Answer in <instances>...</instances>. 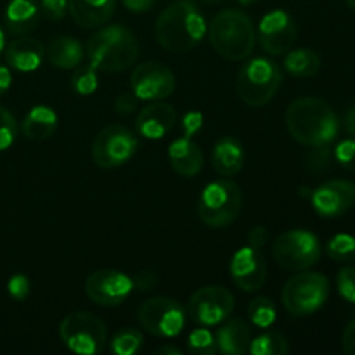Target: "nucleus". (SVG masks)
<instances>
[{
    "label": "nucleus",
    "instance_id": "f257e3e1",
    "mask_svg": "<svg viewBox=\"0 0 355 355\" xmlns=\"http://www.w3.org/2000/svg\"><path fill=\"white\" fill-rule=\"evenodd\" d=\"M286 127L291 137L304 146H329L338 135V116L319 97H298L286 110Z\"/></svg>",
    "mask_w": 355,
    "mask_h": 355
},
{
    "label": "nucleus",
    "instance_id": "f03ea898",
    "mask_svg": "<svg viewBox=\"0 0 355 355\" xmlns=\"http://www.w3.org/2000/svg\"><path fill=\"white\" fill-rule=\"evenodd\" d=\"M205 17L193 0L170 3L159 14L155 24V37L158 44L175 54L193 51L205 37Z\"/></svg>",
    "mask_w": 355,
    "mask_h": 355
},
{
    "label": "nucleus",
    "instance_id": "7ed1b4c3",
    "mask_svg": "<svg viewBox=\"0 0 355 355\" xmlns=\"http://www.w3.org/2000/svg\"><path fill=\"white\" fill-rule=\"evenodd\" d=\"M87 55L90 66L97 71H125L139 58L137 38L128 28L120 24L101 28L87 42Z\"/></svg>",
    "mask_w": 355,
    "mask_h": 355
},
{
    "label": "nucleus",
    "instance_id": "20e7f679",
    "mask_svg": "<svg viewBox=\"0 0 355 355\" xmlns=\"http://www.w3.org/2000/svg\"><path fill=\"white\" fill-rule=\"evenodd\" d=\"M208 35L211 47L229 61H243L255 49V26L248 14L239 9L220 10L211 19Z\"/></svg>",
    "mask_w": 355,
    "mask_h": 355
},
{
    "label": "nucleus",
    "instance_id": "39448f33",
    "mask_svg": "<svg viewBox=\"0 0 355 355\" xmlns=\"http://www.w3.org/2000/svg\"><path fill=\"white\" fill-rule=\"evenodd\" d=\"M281 82L283 73L276 62L267 58H255L239 69L236 90L246 106L262 107L276 96Z\"/></svg>",
    "mask_w": 355,
    "mask_h": 355
},
{
    "label": "nucleus",
    "instance_id": "423d86ee",
    "mask_svg": "<svg viewBox=\"0 0 355 355\" xmlns=\"http://www.w3.org/2000/svg\"><path fill=\"white\" fill-rule=\"evenodd\" d=\"M243 194L232 180H215L208 184L198 200V215L208 227H227L241 214Z\"/></svg>",
    "mask_w": 355,
    "mask_h": 355
},
{
    "label": "nucleus",
    "instance_id": "0eeeda50",
    "mask_svg": "<svg viewBox=\"0 0 355 355\" xmlns=\"http://www.w3.org/2000/svg\"><path fill=\"white\" fill-rule=\"evenodd\" d=\"M329 297V283L319 272H302L288 279L281 300L284 309L295 318H304L318 312Z\"/></svg>",
    "mask_w": 355,
    "mask_h": 355
},
{
    "label": "nucleus",
    "instance_id": "6e6552de",
    "mask_svg": "<svg viewBox=\"0 0 355 355\" xmlns=\"http://www.w3.org/2000/svg\"><path fill=\"white\" fill-rule=\"evenodd\" d=\"M59 336L71 352L78 355L101 354L107 342L106 324L92 312H73L62 319Z\"/></svg>",
    "mask_w": 355,
    "mask_h": 355
},
{
    "label": "nucleus",
    "instance_id": "1a4fd4ad",
    "mask_svg": "<svg viewBox=\"0 0 355 355\" xmlns=\"http://www.w3.org/2000/svg\"><path fill=\"white\" fill-rule=\"evenodd\" d=\"M276 262L286 270H305L319 262V238L307 229H291L276 239L272 248Z\"/></svg>",
    "mask_w": 355,
    "mask_h": 355
},
{
    "label": "nucleus",
    "instance_id": "9d476101",
    "mask_svg": "<svg viewBox=\"0 0 355 355\" xmlns=\"http://www.w3.org/2000/svg\"><path fill=\"white\" fill-rule=\"evenodd\" d=\"M139 142L123 125H107L94 139L92 159L101 168H116L135 156Z\"/></svg>",
    "mask_w": 355,
    "mask_h": 355
},
{
    "label": "nucleus",
    "instance_id": "9b49d317",
    "mask_svg": "<svg viewBox=\"0 0 355 355\" xmlns=\"http://www.w3.org/2000/svg\"><path fill=\"white\" fill-rule=\"evenodd\" d=\"M139 322L155 336L173 338L186 326V311L177 300L168 297H155L139 307Z\"/></svg>",
    "mask_w": 355,
    "mask_h": 355
},
{
    "label": "nucleus",
    "instance_id": "f8f14e48",
    "mask_svg": "<svg viewBox=\"0 0 355 355\" xmlns=\"http://www.w3.org/2000/svg\"><path fill=\"white\" fill-rule=\"evenodd\" d=\"M234 311V295L224 286H205L189 300V315L196 324L217 326Z\"/></svg>",
    "mask_w": 355,
    "mask_h": 355
},
{
    "label": "nucleus",
    "instance_id": "ddd939ff",
    "mask_svg": "<svg viewBox=\"0 0 355 355\" xmlns=\"http://www.w3.org/2000/svg\"><path fill=\"white\" fill-rule=\"evenodd\" d=\"M134 290V283L127 274L113 269H101L90 274L85 281V293L94 304L103 307H116L123 304Z\"/></svg>",
    "mask_w": 355,
    "mask_h": 355
},
{
    "label": "nucleus",
    "instance_id": "4468645a",
    "mask_svg": "<svg viewBox=\"0 0 355 355\" xmlns=\"http://www.w3.org/2000/svg\"><path fill=\"white\" fill-rule=\"evenodd\" d=\"M130 87L139 101H159L172 96L175 76L165 64L142 62L132 73Z\"/></svg>",
    "mask_w": 355,
    "mask_h": 355
},
{
    "label": "nucleus",
    "instance_id": "2eb2a0df",
    "mask_svg": "<svg viewBox=\"0 0 355 355\" xmlns=\"http://www.w3.org/2000/svg\"><path fill=\"white\" fill-rule=\"evenodd\" d=\"M259 40L263 51L270 55H281L293 47L297 40V24L283 9L267 12L259 26Z\"/></svg>",
    "mask_w": 355,
    "mask_h": 355
},
{
    "label": "nucleus",
    "instance_id": "dca6fc26",
    "mask_svg": "<svg viewBox=\"0 0 355 355\" xmlns=\"http://www.w3.org/2000/svg\"><path fill=\"white\" fill-rule=\"evenodd\" d=\"M232 281L239 290L246 293L259 291L267 277V263L259 248L245 246L234 253L229 266Z\"/></svg>",
    "mask_w": 355,
    "mask_h": 355
},
{
    "label": "nucleus",
    "instance_id": "f3484780",
    "mask_svg": "<svg viewBox=\"0 0 355 355\" xmlns=\"http://www.w3.org/2000/svg\"><path fill=\"white\" fill-rule=\"evenodd\" d=\"M355 205V184L336 179L321 184L312 193V207L321 217L335 218L347 214Z\"/></svg>",
    "mask_w": 355,
    "mask_h": 355
},
{
    "label": "nucleus",
    "instance_id": "a211bd4d",
    "mask_svg": "<svg viewBox=\"0 0 355 355\" xmlns=\"http://www.w3.org/2000/svg\"><path fill=\"white\" fill-rule=\"evenodd\" d=\"M177 121V111L166 103H155L142 107L135 120V128L148 139H162Z\"/></svg>",
    "mask_w": 355,
    "mask_h": 355
},
{
    "label": "nucleus",
    "instance_id": "6ab92c4d",
    "mask_svg": "<svg viewBox=\"0 0 355 355\" xmlns=\"http://www.w3.org/2000/svg\"><path fill=\"white\" fill-rule=\"evenodd\" d=\"M44 58L45 47L42 45V42L30 37L16 38L6 49L7 64L21 73H30L38 69Z\"/></svg>",
    "mask_w": 355,
    "mask_h": 355
},
{
    "label": "nucleus",
    "instance_id": "aec40b11",
    "mask_svg": "<svg viewBox=\"0 0 355 355\" xmlns=\"http://www.w3.org/2000/svg\"><path fill=\"white\" fill-rule=\"evenodd\" d=\"M116 0H68V12L82 28H99L113 17Z\"/></svg>",
    "mask_w": 355,
    "mask_h": 355
},
{
    "label": "nucleus",
    "instance_id": "412c9836",
    "mask_svg": "<svg viewBox=\"0 0 355 355\" xmlns=\"http://www.w3.org/2000/svg\"><path fill=\"white\" fill-rule=\"evenodd\" d=\"M168 159L172 168L182 177H196L203 168V151L191 139H177L168 148Z\"/></svg>",
    "mask_w": 355,
    "mask_h": 355
},
{
    "label": "nucleus",
    "instance_id": "4be33fe9",
    "mask_svg": "<svg viewBox=\"0 0 355 355\" xmlns=\"http://www.w3.org/2000/svg\"><path fill=\"white\" fill-rule=\"evenodd\" d=\"M245 158L243 144L234 137L220 139L211 151V163H214L215 172L224 177L236 175L245 165Z\"/></svg>",
    "mask_w": 355,
    "mask_h": 355
},
{
    "label": "nucleus",
    "instance_id": "5701e85b",
    "mask_svg": "<svg viewBox=\"0 0 355 355\" xmlns=\"http://www.w3.org/2000/svg\"><path fill=\"white\" fill-rule=\"evenodd\" d=\"M215 338H217V347L222 354L243 355L250 350L252 333H250V326L245 319L236 318L222 326Z\"/></svg>",
    "mask_w": 355,
    "mask_h": 355
},
{
    "label": "nucleus",
    "instance_id": "b1692460",
    "mask_svg": "<svg viewBox=\"0 0 355 355\" xmlns=\"http://www.w3.org/2000/svg\"><path fill=\"white\" fill-rule=\"evenodd\" d=\"M40 17L37 0H10L6 9L7 30L14 35H26L35 30Z\"/></svg>",
    "mask_w": 355,
    "mask_h": 355
},
{
    "label": "nucleus",
    "instance_id": "393cba45",
    "mask_svg": "<svg viewBox=\"0 0 355 355\" xmlns=\"http://www.w3.org/2000/svg\"><path fill=\"white\" fill-rule=\"evenodd\" d=\"M45 55L55 68L71 69L82 62L83 47L76 38L58 37L45 47Z\"/></svg>",
    "mask_w": 355,
    "mask_h": 355
},
{
    "label": "nucleus",
    "instance_id": "a878e982",
    "mask_svg": "<svg viewBox=\"0 0 355 355\" xmlns=\"http://www.w3.org/2000/svg\"><path fill=\"white\" fill-rule=\"evenodd\" d=\"M21 128L31 141H45L58 130V114L47 106H35L28 111Z\"/></svg>",
    "mask_w": 355,
    "mask_h": 355
},
{
    "label": "nucleus",
    "instance_id": "bb28decb",
    "mask_svg": "<svg viewBox=\"0 0 355 355\" xmlns=\"http://www.w3.org/2000/svg\"><path fill=\"white\" fill-rule=\"evenodd\" d=\"M284 69L297 78H309L321 68V59L312 49H295L284 58Z\"/></svg>",
    "mask_w": 355,
    "mask_h": 355
},
{
    "label": "nucleus",
    "instance_id": "cd10ccee",
    "mask_svg": "<svg viewBox=\"0 0 355 355\" xmlns=\"http://www.w3.org/2000/svg\"><path fill=\"white\" fill-rule=\"evenodd\" d=\"M248 352L253 355H284L290 352V345L281 333L267 331L252 340Z\"/></svg>",
    "mask_w": 355,
    "mask_h": 355
},
{
    "label": "nucleus",
    "instance_id": "c85d7f7f",
    "mask_svg": "<svg viewBox=\"0 0 355 355\" xmlns=\"http://www.w3.org/2000/svg\"><path fill=\"white\" fill-rule=\"evenodd\" d=\"M248 318L257 328H270L276 322V305L269 297H257L248 305Z\"/></svg>",
    "mask_w": 355,
    "mask_h": 355
},
{
    "label": "nucleus",
    "instance_id": "c756f323",
    "mask_svg": "<svg viewBox=\"0 0 355 355\" xmlns=\"http://www.w3.org/2000/svg\"><path fill=\"white\" fill-rule=\"evenodd\" d=\"M326 253L336 262H355V238L350 234H336L326 245Z\"/></svg>",
    "mask_w": 355,
    "mask_h": 355
},
{
    "label": "nucleus",
    "instance_id": "7c9ffc66",
    "mask_svg": "<svg viewBox=\"0 0 355 355\" xmlns=\"http://www.w3.org/2000/svg\"><path fill=\"white\" fill-rule=\"evenodd\" d=\"M144 338L134 328H125L118 331L111 340V352L116 355H134L141 350Z\"/></svg>",
    "mask_w": 355,
    "mask_h": 355
},
{
    "label": "nucleus",
    "instance_id": "2f4dec72",
    "mask_svg": "<svg viewBox=\"0 0 355 355\" xmlns=\"http://www.w3.org/2000/svg\"><path fill=\"white\" fill-rule=\"evenodd\" d=\"M187 350L194 355H214L218 350L217 338L207 328H198L187 338Z\"/></svg>",
    "mask_w": 355,
    "mask_h": 355
},
{
    "label": "nucleus",
    "instance_id": "473e14b6",
    "mask_svg": "<svg viewBox=\"0 0 355 355\" xmlns=\"http://www.w3.org/2000/svg\"><path fill=\"white\" fill-rule=\"evenodd\" d=\"M71 85L80 96H90L97 89V69L92 66H80L71 76Z\"/></svg>",
    "mask_w": 355,
    "mask_h": 355
},
{
    "label": "nucleus",
    "instance_id": "72a5a7b5",
    "mask_svg": "<svg viewBox=\"0 0 355 355\" xmlns=\"http://www.w3.org/2000/svg\"><path fill=\"white\" fill-rule=\"evenodd\" d=\"M17 137V123L12 114L0 106V151H6Z\"/></svg>",
    "mask_w": 355,
    "mask_h": 355
},
{
    "label": "nucleus",
    "instance_id": "f704fd0d",
    "mask_svg": "<svg viewBox=\"0 0 355 355\" xmlns=\"http://www.w3.org/2000/svg\"><path fill=\"white\" fill-rule=\"evenodd\" d=\"M338 284V293L342 295L343 300L355 304V266L343 267L336 277Z\"/></svg>",
    "mask_w": 355,
    "mask_h": 355
},
{
    "label": "nucleus",
    "instance_id": "c9c22d12",
    "mask_svg": "<svg viewBox=\"0 0 355 355\" xmlns=\"http://www.w3.org/2000/svg\"><path fill=\"white\" fill-rule=\"evenodd\" d=\"M335 158L340 166L355 172V139H345L335 149Z\"/></svg>",
    "mask_w": 355,
    "mask_h": 355
},
{
    "label": "nucleus",
    "instance_id": "e433bc0d",
    "mask_svg": "<svg viewBox=\"0 0 355 355\" xmlns=\"http://www.w3.org/2000/svg\"><path fill=\"white\" fill-rule=\"evenodd\" d=\"M40 10L51 21H61L68 12V0H40Z\"/></svg>",
    "mask_w": 355,
    "mask_h": 355
},
{
    "label": "nucleus",
    "instance_id": "4c0bfd02",
    "mask_svg": "<svg viewBox=\"0 0 355 355\" xmlns=\"http://www.w3.org/2000/svg\"><path fill=\"white\" fill-rule=\"evenodd\" d=\"M7 290H9V295L14 300L23 302L28 297V293H30V281L23 274H16L7 283Z\"/></svg>",
    "mask_w": 355,
    "mask_h": 355
},
{
    "label": "nucleus",
    "instance_id": "58836bf2",
    "mask_svg": "<svg viewBox=\"0 0 355 355\" xmlns=\"http://www.w3.org/2000/svg\"><path fill=\"white\" fill-rule=\"evenodd\" d=\"M329 162H331V153L326 149V146H319L315 148V151H312V155L309 156V166L315 172H322L329 166Z\"/></svg>",
    "mask_w": 355,
    "mask_h": 355
},
{
    "label": "nucleus",
    "instance_id": "ea45409f",
    "mask_svg": "<svg viewBox=\"0 0 355 355\" xmlns=\"http://www.w3.org/2000/svg\"><path fill=\"white\" fill-rule=\"evenodd\" d=\"M137 103L139 99L135 97L134 92H125L116 97V101H114V110L120 114H130L134 113L135 107H137Z\"/></svg>",
    "mask_w": 355,
    "mask_h": 355
},
{
    "label": "nucleus",
    "instance_id": "a19ab883",
    "mask_svg": "<svg viewBox=\"0 0 355 355\" xmlns=\"http://www.w3.org/2000/svg\"><path fill=\"white\" fill-rule=\"evenodd\" d=\"M156 281H158V277H156V274L151 272V270H141V272H137L134 277H132L134 288H137V290L141 291L155 288Z\"/></svg>",
    "mask_w": 355,
    "mask_h": 355
},
{
    "label": "nucleus",
    "instance_id": "79ce46f5",
    "mask_svg": "<svg viewBox=\"0 0 355 355\" xmlns=\"http://www.w3.org/2000/svg\"><path fill=\"white\" fill-rule=\"evenodd\" d=\"M267 241H269V232H267L266 227H262V225H255V227L248 232V243L253 248L260 250L262 246H266Z\"/></svg>",
    "mask_w": 355,
    "mask_h": 355
},
{
    "label": "nucleus",
    "instance_id": "37998d69",
    "mask_svg": "<svg viewBox=\"0 0 355 355\" xmlns=\"http://www.w3.org/2000/svg\"><path fill=\"white\" fill-rule=\"evenodd\" d=\"M342 345H343V350H345V354L355 355V319L347 324L345 331H343V336H342Z\"/></svg>",
    "mask_w": 355,
    "mask_h": 355
},
{
    "label": "nucleus",
    "instance_id": "c03bdc74",
    "mask_svg": "<svg viewBox=\"0 0 355 355\" xmlns=\"http://www.w3.org/2000/svg\"><path fill=\"white\" fill-rule=\"evenodd\" d=\"M123 2V6L127 7L130 12H148V10H151L153 7H155L156 0H121Z\"/></svg>",
    "mask_w": 355,
    "mask_h": 355
},
{
    "label": "nucleus",
    "instance_id": "a18cd8bd",
    "mask_svg": "<svg viewBox=\"0 0 355 355\" xmlns=\"http://www.w3.org/2000/svg\"><path fill=\"white\" fill-rule=\"evenodd\" d=\"M10 83H12V75H10L9 68L3 64H0V96L9 90Z\"/></svg>",
    "mask_w": 355,
    "mask_h": 355
},
{
    "label": "nucleus",
    "instance_id": "49530a36",
    "mask_svg": "<svg viewBox=\"0 0 355 355\" xmlns=\"http://www.w3.org/2000/svg\"><path fill=\"white\" fill-rule=\"evenodd\" d=\"M345 128L352 137H355V104L347 111V116H345Z\"/></svg>",
    "mask_w": 355,
    "mask_h": 355
},
{
    "label": "nucleus",
    "instance_id": "de8ad7c7",
    "mask_svg": "<svg viewBox=\"0 0 355 355\" xmlns=\"http://www.w3.org/2000/svg\"><path fill=\"white\" fill-rule=\"evenodd\" d=\"M155 354H163V355H182V350L175 345H163L159 349L155 350Z\"/></svg>",
    "mask_w": 355,
    "mask_h": 355
},
{
    "label": "nucleus",
    "instance_id": "09e8293b",
    "mask_svg": "<svg viewBox=\"0 0 355 355\" xmlns=\"http://www.w3.org/2000/svg\"><path fill=\"white\" fill-rule=\"evenodd\" d=\"M3 45H6V37H3L2 28H0V52L3 51Z\"/></svg>",
    "mask_w": 355,
    "mask_h": 355
},
{
    "label": "nucleus",
    "instance_id": "8fccbe9b",
    "mask_svg": "<svg viewBox=\"0 0 355 355\" xmlns=\"http://www.w3.org/2000/svg\"><path fill=\"white\" fill-rule=\"evenodd\" d=\"M257 2H260V0H239V3H243V6H253Z\"/></svg>",
    "mask_w": 355,
    "mask_h": 355
},
{
    "label": "nucleus",
    "instance_id": "3c124183",
    "mask_svg": "<svg viewBox=\"0 0 355 355\" xmlns=\"http://www.w3.org/2000/svg\"><path fill=\"white\" fill-rule=\"evenodd\" d=\"M201 2L208 3V6H214V3H218V2H224V0H201Z\"/></svg>",
    "mask_w": 355,
    "mask_h": 355
},
{
    "label": "nucleus",
    "instance_id": "603ef678",
    "mask_svg": "<svg viewBox=\"0 0 355 355\" xmlns=\"http://www.w3.org/2000/svg\"><path fill=\"white\" fill-rule=\"evenodd\" d=\"M345 3L350 7V9L355 10V0H345Z\"/></svg>",
    "mask_w": 355,
    "mask_h": 355
}]
</instances>
